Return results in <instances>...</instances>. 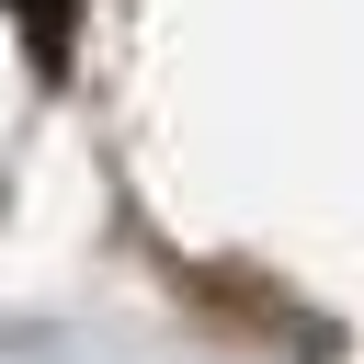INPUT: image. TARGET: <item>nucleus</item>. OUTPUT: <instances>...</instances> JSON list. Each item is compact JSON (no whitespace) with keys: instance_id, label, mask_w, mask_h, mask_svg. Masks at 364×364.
<instances>
[{"instance_id":"obj_1","label":"nucleus","mask_w":364,"mask_h":364,"mask_svg":"<svg viewBox=\"0 0 364 364\" xmlns=\"http://www.w3.org/2000/svg\"><path fill=\"white\" fill-rule=\"evenodd\" d=\"M23 11H34V23H57V0H23Z\"/></svg>"}]
</instances>
